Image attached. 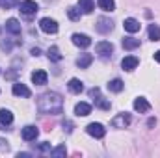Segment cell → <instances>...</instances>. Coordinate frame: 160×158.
<instances>
[{"mask_svg":"<svg viewBox=\"0 0 160 158\" xmlns=\"http://www.w3.org/2000/svg\"><path fill=\"white\" fill-rule=\"evenodd\" d=\"M75 114H77L78 117H86V116L91 114V106H89L88 102H78V104L75 106Z\"/></svg>","mask_w":160,"mask_h":158,"instance_id":"cell-17","label":"cell"},{"mask_svg":"<svg viewBox=\"0 0 160 158\" xmlns=\"http://www.w3.org/2000/svg\"><path fill=\"white\" fill-rule=\"evenodd\" d=\"M17 4H19V0H0V7H4V9H9Z\"/></svg>","mask_w":160,"mask_h":158,"instance_id":"cell-29","label":"cell"},{"mask_svg":"<svg viewBox=\"0 0 160 158\" xmlns=\"http://www.w3.org/2000/svg\"><path fill=\"white\" fill-rule=\"evenodd\" d=\"M39 28L45 32V34H56L58 32V22L50 17H43L39 21Z\"/></svg>","mask_w":160,"mask_h":158,"instance_id":"cell-4","label":"cell"},{"mask_svg":"<svg viewBox=\"0 0 160 158\" xmlns=\"http://www.w3.org/2000/svg\"><path fill=\"white\" fill-rule=\"evenodd\" d=\"M38 110L41 114H50V116H58L63 112V99L60 93L56 91H47L39 95L38 99Z\"/></svg>","mask_w":160,"mask_h":158,"instance_id":"cell-1","label":"cell"},{"mask_svg":"<svg viewBox=\"0 0 160 158\" xmlns=\"http://www.w3.org/2000/svg\"><path fill=\"white\" fill-rule=\"evenodd\" d=\"M0 123H2L4 126H8V125H11V123H13V114H11L9 110H6V108H2V110H0Z\"/></svg>","mask_w":160,"mask_h":158,"instance_id":"cell-22","label":"cell"},{"mask_svg":"<svg viewBox=\"0 0 160 158\" xmlns=\"http://www.w3.org/2000/svg\"><path fill=\"white\" fill-rule=\"evenodd\" d=\"M123 87H125V84H123V80L121 78H114L108 82V89L110 91H114V93H119V91H123Z\"/></svg>","mask_w":160,"mask_h":158,"instance_id":"cell-23","label":"cell"},{"mask_svg":"<svg viewBox=\"0 0 160 158\" xmlns=\"http://www.w3.org/2000/svg\"><path fill=\"white\" fill-rule=\"evenodd\" d=\"M128 125H130V114H127V112H123L112 119V126H116V128H125Z\"/></svg>","mask_w":160,"mask_h":158,"instance_id":"cell-9","label":"cell"},{"mask_svg":"<svg viewBox=\"0 0 160 158\" xmlns=\"http://www.w3.org/2000/svg\"><path fill=\"white\" fill-rule=\"evenodd\" d=\"M149 39L151 41H160V26L158 24H149Z\"/></svg>","mask_w":160,"mask_h":158,"instance_id":"cell-25","label":"cell"},{"mask_svg":"<svg viewBox=\"0 0 160 158\" xmlns=\"http://www.w3.org/2000/svg\"><path fill=\"white\" fill-rule=\"evenodd\" d=\"M67 87H69V91H71V93H77V95L84 91V84H82L78 78H71V80H69V84H67Z\"/></svg>","mask_w":160,"mask_h":158,"instance_id":"cell-20","label":"cell"},{"mask_svg":"<svg viewBox=\"0 0 160 158\" xmlns=\"http://www.w3.org/2000/svg\"><path fill=\"white\" fill-rule=\"evenodd\" d=\"M97 6L102 11H114L116 9V2L114 0H97Z\"/></svg>","mask_w":160,"mask_h":158,"instance_id":"cell-24","label":"cell"},{"mask_svg":"<svg viewBox=\"0 0 160 158\" xmlns=\"http://www.w3.org/2000/svg\"><path fill=\"white\" fill-rule=\"evenodd\" d=\"M6 32H9V34H21V22L17 21V19H8L6 21Z\"/></svg>","mask_w":160,"mask_h":158,"instance_id":"cell-14","label":"cell"},{"mask_svg":"<svg viewBox=\"0 0 160 158\" xmlns=\"http://www.w3.org/2000/svg\"><path fill=\"white\" fill-rule=\"evenodd\" d=\"M123 26H125V30H127V32H130V34H136V32L140 30V22H138L136 19H132V17H128V19H125V22H123Z\"/></svg>","mask_w":160,"mask_h":158,"instance_id":"cell-16","label":"cell"},{"mask_svg":"<svg viewBox=\"0 0 160 158\" xmlns=\"http://www.w3.org/2000/svg\"><path fill=\"white\" fill-rule=\"evenodd\" d=\"M11 91H13V95H15V97H24V99L32 95V91H30L24 84H21V82L13 84V89H11Z\"/></svg>","mask_w":160,"mask_h":158,"instance_id":"cell-12","label":"cell"},{"mask_svg":"<svg viewBox=\"0 0 160 158\" xmlns=\"http://www.w3.org/2000/svg\"><path fill=\"white\" fill-rule=\"evenodd\" d=\"M140 47V39L136 37H123V48L125 50H134Z\"/></svg>","mask_w":160,"mask_h":158,"instance_id":"cell-21","label":"cell"},{"mask_svg":"<svg viewBox=\"0 0 160 158\" xmlns=\"http://www.w3.org/2000/svg\"><path fill=\"white\" fill-rule=\"evenodd\" d=\"M73 43L80 47V48H88L89 45H91V39H89V36H86V34H75L73 36Z\"/></svg>","mask_w":160,"mask_h":158,"instance_id":"cell-13","label":"cell"},{"mask_svg":"<svg viewBox=\"0 0 160 158\" xmlns=\"http://www.w3.org/2000/svg\"><path fill=\"white\" fill-rule=\"evenodd\" d=\"M95 52L101 56V58H110L112 52H114V45L110 41H101L95 45Z\"/></svg>","mask_w":160,"mask_h":158,"instance_id":"cell-3","label":"cell"},{"mask_svg":"<svg viewBox=\"0 0 160 158\" xmlns=\"http://www.w3.org/2000/svg\"><path fill=\"white\" fill-rule=\"evenodd\" d=\"M95 28H97V32H101V34H108V32H112L114 22H112L110 19H106V17H101V19H97Z\"/></svg>","mask_w":160,"mask_h":158,"instance_id":"cell-8","label":"cell"},{"mask_svg":"<svg viewBox=\"0 0 160 158\" xmlns=\"http://www.w3.org/2000/svg\"><path fill=\"white\" fill-rule=\"evenodd\" d=\"M78 7H80L82 13L89 15V13H93V9H95V2H93V0H78Z\"/></svg>","mask_w":160,"mask_h":158,"instance_id":"cell-18","label":"cell"},{"mask_svg":"<svg viewBox=\"0 0 160 158\" xmlns=\"http://www.w3.org/2000/svg\"><path fill=\"white\" fill-rule=\"evenodd\" d=\"M80 15H82V11H80L78 6H71V7L67 9V17H69L71 21H80Z\"/></svg>","mask_w":160,"mask_h":158,"instance_id":"cell-26","label":"cell"},{"mask_svg":"<svg viewBox=\"0 0 160 158\" xmlns=\"http://www.w3.org/2000/svg\"><path fill=\"white\" fill-rule=\"evenodd\" d=\"M155 60L160 63V50H158V52H155Z\"/></svg>","mask_w":160,"mask_h":158,"instance_id":"cell-33","label":"cell"},{"mask_svg":"<svg viewBox=\"0 0 160 158\" xmlns=\"http://www.w3.org/2000/svg\"><path fill=\"white\" fill-rule=\"evenodd\" d=\"M47 80H48V75L45 73V71H34L32 73V82L36 84V86H43V84H47Z\"/></svg>","mask_w":160,"mask_h":158,"instance_id":"cell-15","label":"cell"},{"mask_svg":"<svg viewBox=\"0 0 160 158\" xmlns=\"http://www.w3.org/2000/svg\"><path fill=\"white\" fill-rule=\"evenodd\" d=\"M89 95H91V97H95V99H93V102H95V106H97V108H101V110H110V101H106V99L101 95L99 87H93V89L89 91Z\"/></svg>","mask_w":160,"mask_h":158,"instance_id":"cell-2","label":"cell"},{"mask_svg":"<svg viewBox=\"0 0 160 158\" xmlns=\"http://www.w3.org/2000/svg\"><path fill=\"white\" fill-rule=\"evenodd\" d=\"M39 151L41 153H50L52 149H50V145H48L47 141H43V143H39Z\"/></svg>","mask_w":160,"mask_h":158,"instance_id":"cell-30","label":"cell"},{"mask_svg":"<svg viewBox=\"0 0 160 158\" xmlns=\"http://www.w3.org/2000/svg\"><path fill=\"white\" fill-rule=\"evenodd\" d=\"M134 110L140 112V114H145V112L151 110V104H149V101H147L145 97H138V99L134 101Z\"/></svg>","mask_w":160,"mask_h":158,"instance_id":"cell-11","label":"cell"},{"mask_svg":"<svg viewBox=\"0 0 160 158\" xmlns=\"http://www.w3.org/2000/svg\"><path fill=\"white\" fill-rule=\"evenodd\" d=\"M47 56H48V60H52V62H60V60H62V54H60V48H58V47H50L48 52H47Z\"/></svg>","mask_w":160,"mask_h":158,"instance_id":"cell-27","label":"cell"},{"mask_svg":"<svg viewBox=\"0 0 160 158\" xmlns=\"http://www.w3.org/2000/svg\"><path fill=\"white\" fill-rule=\"evenodd\" d=\"M86 132L89 134V136H93V138H104V134H106V128L101 125V123H89L88 126H86Z\"/></svg>","mask_w":160,"mask_h":158,"instance_id":"cell-5","label":"cell"},{"mask_svg":"<svg viewBox=\"0 0 160 158\" xmlns=\"http://www.w3.org/2000/svg\"><path fill=\"white\" fill-rule=\"evenodd\" d=\"M39 54H41L39 48H32V56H39Z\"/></svg>","mask_w":160,"mask_h":158,"instance_id":"cell-31","label":"cell"},{"mask_svg":"<svg viewBox=\"0 0 160 158\" xmlns=\"http://www.w3.org/2000/svg\"><path fill=\"white\" fill-rule=\"evenodd\" d=\"M19 9H21L22 15H34V13H38L39 6H38L34 0H22V2L19 4Z\"/></svg>","mask_w":160,"mask_h":158,"instance_id":"cell-6","label":"cell"},{"mask_svg":"<svg viewBox=\"0 0 160 158\" xmlns=\"http://www.w3.org/2000/svg\"><path fill=\"white\" fill-rule=\"evenodd\" d=\"M38 136H39V128H38V126L26 125V126L22 128V140H24V141H36Z\"/></svg>","mask_w":160,"mask_h":158,"instance_id":"cell-7","label":"cell"},{"mask_svg":"<svg viewBox=\"0 0 160 158\" xmlns=\"http://www.w3.org/2000/svg\"><path fill=\"white\" fill-rule=\"evenodd\" d=\"M91 62H93V54H80V58L77 60V65H78L80 69H86V67H89L91 65Z\"/></svg>","mask_w":160,"mask_h":158,"instance_id":"cell-19","label":"cell"},{"mask_svg":"<svg viewBox=\"0 0 160 158\" xmlns=\"http://www.w3.org/2000/svg\"><path fill=\"white\" fill-rule=\"evenodd\" d=\"M147 125H149V126H155V125H157V119H149Z\"/></svg>","mask_w":160,"mask_h":158,"instance_id":"cell-32","label":"cell"},{"mask_svg":"<svg viewBox=\"0 0 160 158\" xmlns=\"http://www.w3.org/2000/svg\"><path fill=\"white\" fill-rule=\"evenodd\" d=\"M50 155H52V156H65V155H67V149H65V145H60V147L52 149Z\"/></svg>","mask_w":160,"mask_h":158,"instance_id":"cell-28","label":"cell"},{"mask_svg":"<svg viewBox=\"0 0 160 158\" xmlns=\"http://www.w3.org/2000/svg\"><path fill=\"white\" fill-rule=\"evenodd\" d=\"M138 63H140V60H138L136 56H125V58L121 60V67H123L125 71H134V69L138 67Z\"/></svg>","mask_w":160,"mask_h":158,"instance_id":"cell-10","label":"cell"}]
</instances>
